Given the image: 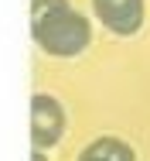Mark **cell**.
Masks as SVG:
<instances>
[{"mask_svg":"<svg viewBox=\"0 0 150 161\" xmlns=\"http://www.w3.org/2000/svg\"><path fill=\"white\" fill-rule=\"evenodd\" d=\"M31 161H44V151H41V147H34V151H31Z\"/></svg>","mask_w":150,"mask_h":161,"instance_id":"obj_5","label":"cell"},{"mask_svg":"<svg viewBox=\"0 0 150 161\" xmlns=\"http://www.w3.org/2000/svg\"><path fill=\"white\" fill-rule=\"evenodd\" d=\"M65 134V110L55 96L34 93L31 96V141L34 147H55Z\"/></svg>","mask_w":150,"mask_h":161,"instance_id":"obj_2","label":"cell"},{"mask_svg":"<svg viewBox=\"0 0 150 161\" xmlns=\"http://www.w3.org/2000/svg\"><path fill=\"white\" fill-rule=\"evenodd\" d=\"M31 34L41 52L72 58L89 48V21L68 0H31Z\"/></svg>","mask_w":150,"mask_h":161,"instance_id":"obj_1","label":"cell"},{"mask_svg":"<svg viewBox=\"0 0 150 161\" xmlns=\"http://www.w3.org/2000/svg\"><path fill=\"white\" fill-rule=\"evenodd\" d=\"M92 7L102 28L120 38H130L143 28V0H92Z\"/></svg>","mask_w":150,"mask_h":161,"instance_id":"obj_3","label":"cell"},{"mask_svg":"<svg viewBox=\"0 0 150 161\" xmlns=\"http://www.w3.org/2000/svg\"><path fill=\"white\" fill-rule=\"evenodd\" d=\"M79 161H137V154L120 137H96L89 147H82Z\"/></svg>","mask_w":150,"mask_h":161,"instance_id":"obj_4","label":"cell"}]
</instances>
